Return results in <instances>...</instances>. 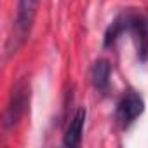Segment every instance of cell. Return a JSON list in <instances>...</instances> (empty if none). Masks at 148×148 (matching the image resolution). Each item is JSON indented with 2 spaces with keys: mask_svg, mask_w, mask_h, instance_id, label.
<instances>
[{
  "mask_svg": "<svg viewBox=\"0 0 148 148\" xmlns=\"http://www.w3.org/2000/svg\"><path fill=\"white\" fill-rule=\"evenodd\" d=\"M110 77H112V64L106 59H98L91 70V80L94 89L105 94L110 89Z\"/></svg>",
  "mask_w": 148,
  "mask_h": 148,
  "instance_id": "obj_6",
  "label": "cell"
},
{
  "mask_svg": "<svg viewBox=\"0 0 148 148\" xmlns=\"http://www.w3.org/2000/svg\"><path fill=\"white\" fill-rule=\"evenodd\" d=\"M28 103H30V86L26 80H19L11 92V98L4 113V125L7 129L14 127L21 120V117L28 108Z\"/></svg>",
  "mask_w": 148,
  "mask_h": 148,
  "instance_id": "obj_3",
  "label": "cell"
},
{
  "mask_svg": "<svg viewBox=\"0 0 148 148\" xmlns=\"http://www.w3.org/2000/svg\"><path fill=\"white\" fill-rule=\"evenodd\" d=\"M124 33H131L136 44V51H138V58L141 61L148 59V19L134 11H125L122 14H119L112 25L108 26L106 33H105V47H113L115 42L124 35Z\"/></svg>",
  "mask_w": 148,
  "mask_h": 148,
  "instance_id": "obj_1",
  "label": "cell"
},
{
  "mask_svg": "<svg viewBox=\"0 0 148 148\" xmlns=\"http://www.w3.org/2000/svg\"><path fill=\"white\" fill-rule=\"evenodd\" d=\"M145 110V101L143 98L134 92V91H129L125 92L120 101L117 103V108H115V120L122 125V127H129Z\"/></svg>",
  "mask_w": 148,
  "mask_h": 148,
  "instance_id": "obj_4",
  "label": "cell"
},
{
  "mask_svg": "<svg viewBox=\"0 0 148 148\" xmlns=\"http://www.w3.org/2000/svg\"><path fill=\"white\" fill-rule=\"evenodd\" d=\"M86 108H79L75 112V115L71 117L68 127H66V132L63 136V145L64 146H79L80 145V139H82V132H84V124H86Z\"/></svg>",
  "mask_w": 148,
  "mask_h": 148,
  "instance_id": "obj_5",
  "label": "cell"
},
{
  "mask_svg": "<svg viewBox=\"0 0 148 148\" xmlns=\"http://www.w3.org/2000/svg\"><path fill=\"white\" fill-rule=\"evenodd\" d=\"M40 0H18L16 21L12 26V33L7 40V54L18 52V49L30 38L37 12H38Z\"/></svg>",
  "mask_w": 148,
  "mask_h": 148,
  "instance_id": "obj_2",
  "label": "cell"
}]
</instances>
